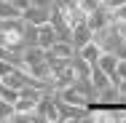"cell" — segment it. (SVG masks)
<instances>
[{"label":"cell","mask_w":126,"mask_h":123,"mask_svg":"<svg viewBox=\"0 0 126 123\" xmlns=\"http://www.w3.org/2000/svg\"><path fill=\"white\" fill-rule=\"evenodd\" d=\"M115 78H118V80H121V78H126V56H121V59H118V67H115ZM118 80H115V83H118Z\"/></svg>","instance_id":"cell-15"},{"label":"cell","mask_w":126,"mask_h":123,"mask_svg":"<svg viewBox=\"0 0 126 123\" xmlns=\"http://www.w3.org/2000/svg\"><path fill=\"white\" fill-rule=\"evenodd\" d=\"M54 5L64 11V8H73V5H78V0H54Z\"/></svg>","instance_id":"cell-16"},{"label":"cell","mask_w":126,"mask_h":123,"mask_svg":"<svg viewBox=\"0 0 126 123\" xmlns=\"http://www.w3.org/2000/svg\"><path fill=\"white\" fill-rule=\"evenodd\" d=\"M56 112H59V121H83V118H91V110L89 107L62 102L59 96H56Z\"/></svg>","instance_id":"cell-3"},{"label":"cell","mask_w":126,"mask_h":123,"mask_svg":"<svg viewBox=\"0 0 126 123\" xmlns=\"http://www.w3.org/2000/svg\"><path fill=\"white\" fill-rule=\"evenodd\" d=\"M121 3H124V0H102V5H105L107 11H113V8H115V5H121Z\"/></svg>","instance_id":"cell-18"},{"label":"cell","mask_w":126,"mask_h":123,"mask_svg":"<svg viewBox=\"0 0 126 123\" xmlns=\"http://www.w3.org/2000/svg\"><path fill=\"white\" fill-rule=\"evenodd\" d=\"M75 51H73V46L67 43V40H54L48 48H46V56H54V59H70Z\"/></svg>","instance_id":"cell-9"},{"label":"cell","mask_w":126,"mask_h":123,"mask_svg":"<svg viewBox=\"0 0 126 123\" xmlns=\"http://www.w3.org/2000/svg\"><path fill=\"white\" fill-rule=\"evenodd\" d=\"M11 115H14V104L5 102V99H0V123H5Z\"/></svg>","instance_id":"cell-12"},{"label":"cell","mask_w":126,"mask_h":123,"mask_svg":"<svg viewBox=\"0 0 126 123\" xmlns=\"http://www.w3.org/2000/svg\"><path fill=\"white\" fill-rule=\"evenodd\" d=\"M11 3H14V8H16L19 14H22V11H24L27 5H30V0H11Z\"/></svg>","instance_id":"cell-17"},{"label":"cell","mask_w":126,"mask_h":123,"mask_svg":"<svg viewBox=\"0 0 126 123\" xmlns=\"http://www.w3.org/2000/svg\"><path fill=\"white\" fill-rule=\"evenodd\" d=\"M94 64L99 67L102 72H107V75H110V80H113V83L118 80V78H115V67H118V56H115V54H110V51H102V54H99V59H97Z\"/></svg>","instance_id":"cell-7"},{"label":"cell","mask_w":126,"mask_h":123,"mask_svg":"<svg viewBox=\"0 0 126 123\" xmlns=\"http://www.w3.org/2000/svg\"><path fill=\"white\" fill-rule=\"evenodd\" d=\"M75 54H78V56H80V59H83V62H89V64H94V62L99 59L102 48H99V46H97V43H94V40H89V43H86V46H80V48H78Z\"/></svg>","instance_id":"cell-10"},{"label":"cell","mask_w":126,"mask_h":123,"mask_svg":"<svg viewBox=\"0 0 126 123\" xmlns=\"http://www.w3.org/2000/svg\"><path fill=\"white\" fill-rule=\"evenodd\" d=\"M89 80H91V86H94L97 91H99V88H105L107 83H113V80H110V75L102 72L97 64H91V70H89Z\"/></svg>","instance_id":"cell-11"},{"label":"cell","mask_w":126,"mask_h":123,"mask_svg":"<svg viewBox=\"0 0 126 123\" xmlns=\"http://www.w3.org/2000/svg\"><path fill=\"white\" fill-rule=\"evenodd\" d=\"M110 16H113V22H126V0L110 11Z\"/></svg>","instance_id":"cell-13"},{"label":"cell","mask_w":126,"mask_h":123,"mask_svg":"<svg viewBox=\"0 0 126 123\" xmlns=\"http://www.w3.org/2000/svg\"><path fill=\"white\" fill-rule=\"evenodd\" d=\"M0 46L8 48V51H22L27 46L24 22H22V19H5V24L0 29Z\"/></svg>","instance_id":"cell-1"},{"label":"cell","mask_w":126,"mask_h":123,"mask_svg":"<svg viewBox=\"0 0 126 123\" xmlns=\"http://www.w3.org/2000/svg\"><path fill=\"white\" fill-rule=\"evenodd\" d=\"M89 40H91V27L86 24V22L70 27V46H73V51H78L80 46H86Z\"/></svg>","instance_id":"cell-4"},{"label":"cell","mask_w":126,"mask_h":123,"mask_svg":"<svg viewBox=\"0 0 126 123\" xmlns=\"http://www.w3.org/2000/svg\"><path fill=\"white\" fill-rule=\"evenodd\" d=\"M91 40H94L102 51L115 54L118 59H121V56H126V46H124V40L115 35L113 24H105V27H99V29H94V32H91Z\"/></svg>","instance_id":"cell-2"},{"label":"cell","mask_w":126,"mask_h":123,"mask_svg":"<svg viewBox=\"0 0 126 123\" xmlns=\"http://www.w3.org/2000/svg\"><path fill=\"white\" fill-rule=\"evenodd\" d=\"M48 14L51 8H40V5H27L24 11H22V22H27V24H43V22H48Z\"/></svg>","instance_id":"cell-5"},{"label":"cell","mask_w":126,"mask_h":123,"mask_svg":"<svg viewBox=\"0 0 126 123\" xmlns=\"http://www.w3.org/2000/svg\"><path fill=\"white\" fill-rule=\"evenodd\" d=\"M110 22H113V16H110V11H107L105 5L94 8L91 14H86V24L91 27V32H94V29H99V27H105V24H110Z\"/></svg>","instance_id":"cell-6"},{"label":"cell","mask_w":126,"mask_h":123,"mask_svg":"<svg viewBox=\"0 0 126 123\" xmlns=\"http://www.w3.org/2000/svg\"><path fill=\"white\" fill-rule=\"evenodd\" d=\"M78 5H80L86 14H91L94 8H99V5H102V0H78Z\"/></svg>","instance_id":"cell-14"},{"label":"cell","mask_w":126,"mask_h":123,"mask_svg":"<svg viewBox=\"0 0 126 123\" xmlns=\"http://www.w3.org/2000/svg\"><path fill=\"white\" fill-rule=\"evenodd\" d=\"M54 40H56V32H54L51 22H43V24H38V27H35V43H38V46L48 48Z\"/></svg>","instance_id":"cell-8"}]
</instances>
